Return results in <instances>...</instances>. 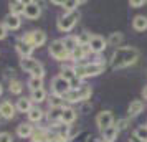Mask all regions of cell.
<instances>
[{"label":"cell","instance_id":"obj_1","mask_svg":"<svg viewBox=\"0 0 147 142\" xmlns=\"http://www.w3.org/2000/svg\"><path fill=\"white\" fill-rule=\"evenodd\" d=\"M139 60V50L134 46H119L111 56V66L114 69H122V68L132 66Z\"/></svg>","mask_w":147,"mask_h":142},{"label":"cell","instance_id":"obj_2","mask_svg":"<svg viewBox=\"0 0 147 142\" xmlns=\"http://www.w3.org/2000/svg\"><path fill=\"white\" fill-rule=\"evenodd\" d=\"M74 69H76V76L80 79H84V78H93V76L104 73L106 65L102 61H93V63H86V65H78V66H74Z\"/></svg>","mask_w":147,"mask_h":142},{"label":"cell","instance_id":"obj_3","mask_svg":"<svg viewBox=\"0 0 147 142\" xmlns=\"http://www.w3.org/2000/svg\"><path fill=\"white\" fill-rule=\"evenodd\" d=\"M20 68L25 73H30L33 78H45V68L40 61H36L35 58H20Z\"/></svg>","mask_w":147,"mask_h":142},{"label":"cell","instance_id":"obj_4","mask_svg":"<svg viewBox=\"0 0 147 142\" xmlns=\"http://www.w3.org/2000/svg\"><path fill=\"white\" fill-rule=\"evenodd\" d=\"M78 20H80V12H78V10H74V12H68V13L61 15L60 18H58L56 27H58L60 32L68 33V32H71V30L74 28V25L78 23Z\"/></svg>","mask_w":147,"mask_h":142},{"label":"cell","instance_id":"obj_5","mask_svg":"<svg viewBox=\"0 0 147 142\" xmlns=\"http://www.w3.org/2000/svg\"><path fill=\"white\" fill-rule=\"evenodd\" d=\"M93 94V89L91 86H86V84H83L80 89H71L66 96H65V101L68 102H81V101H86L89 99Z\"/></svg>","mask_w":147,"mask_h":142},{"label":"cell","instance_id":"obj_6","mask_svg":"<svg viewBox=\"0 0 147 142\" xmlns=\"http://www.w3.org/2000/svg\"><path fill=\"white\" fill-rule=\"evenodd\" d=\"M48 53L51 55L56 61H66V60H69V53H68V50L65 48L63 40L51 41V43H50V46H48Z\"/></svg>","mask_w":147,"mask_h":142},{"label":"cell","instance_id":"obj_7","mask_svg":"<svg viewBox=\"0 0 147 142\" xmlns=\"http://www.w3.org/2000/svg\"><path fill=\"white\" fill-rule=\"evenodd\" d=\"M69 91H71L69 83H68L65 78H61L60 75L55 76L53 81H51V93H53L55 96H61V98H65Z\"/></svg>","mask_w":147,"mask_h":142},{"label":"cell","instance_id":"obj_8","mask_svg":"<svg viewBox=\"0 0 147 142\" xmlns=\"http://www.w3.org/2000/svg\"><path fill=\"white\" fill-rule=\"evenodd\" d=\"M96 126L99 127V131L102 132L104 129L114 126V116L111 111H101L99 114L96 116Z\"/></svg>","mask_w":147,"mask_h":142},{"label":"cell","instance_id":"obj_9","mask_svg":"<svg viewBox=\"0 0 147 142\" xmlns=\"http://www.w3.org/2000/svg\"><path fill=\"white\" fill-rule=\"evenodd\" d=\"M106 48H107V40H104L101 35H91V40H89V50H91V53L99 55Z\"/></svg>","mask_w":147,"mask_h":142},{"label":"cell","instance_id":"obj_10","mask_svg":"<svg viewBox=\"0 0 147 142\" xmlns=\"http://www.w3.org/2000/svg\"><path fill=\"white\" fill-rule=\"evenodd\" d=\"M25 17H27L28 20H36L38 17L41 15V5L38 2H33V0H30L25 3Z\"/></svg>","mask_w":147,"mask_h":142},{"label":"cell","instance_id":"obj_11","mask_svg":"<svg viewBox=\"0 0 147 142\" xmlns=\"http://www.w3.org/2000/svg\"><path fill=\"white\" fill-rule=\"evenodd\" d=\"M17 114V108L15 104H12L10 101H2L0 102V116L5 119V121H12Z\"/></svg>","mask_w":147,"mask_h":142},{"label":"cell","instance_id":"obj_12","mask_svg":"<svg viewBox=\"0 0 147 142\" xmlns=\"http://www.w3.org/2000/svg\"><path fill=\"white\" fill-rule=\"evenodd\" d=\"M3 25L7 27V30H12V32H15V30H18V28L22 27V20L18 15H13L8 12L7 15H5V18H3Z\"/></svg>","mask_w":147,"mask_h":142},{"label":"cell","instance_id":"obj_13","mask_svg":"<svg viewBox=\"0 0 147 142\" xmlns=\"http://www.w3.org/2000/svg\"><path fill=\"white\" fill-rule=\"evenodd\" d=\"M15 50H17V53L20 55V58H30V56H32V53H33L35 48L32 46V45L25 43V41L18 40L17 43H15Z\"/></svg>","mask_w":147,"mask_h":142},{"label":"cell","instance_id":"obj_14","mask_svg":"<svg viewBox=\"0 0 147 142\" xmlns=\"http://www.w3.org/2000/svg\"><path fill=\"white\" fill-rule=\"evenodd\" d=\"M35 132V127L30 124V122H22L17 126V135L22 137V139H28V137H32Z\"/></svg>","mask_w":147,"mask_h":142},{"label":"cell","instance_id":"obj_15","mask_svg":"<svg viewBox=\"0 0 147 142\" xmlns=\"http://www.w3.org/2000/svg\"><path fill=\"white\" fill-rule=\"evenodd\" d=\"M117 135H119L117 126H111V127L104 129V131L101 132V141L102 142H114L117 139Z\"/></svg>","mask_w":147,"mask_h":142},{"label":"cell","instance_id":"obj_16","mask_svg":"<svg viewBox=\"0 0 147 142\" xmlns=\"http://www.w3.org/2000/svg\"><path fill=\"white\" fill-rule=\"evenodd\" d=\"M74 121H76V111L73 108H63V111H61V124L71 126Z\"/></svg>","mask_w":147,"mask_h":142},{"label":"cell","instance_id":"obj_17","mask_svg":"<svg viewBox=\"0 0 147 142\" xmlns=\"http://www.w3.org/2000/svg\"><path fill=\"white\" fill-rule=\"evenodd\" d=\"M89 53H91V50H89V45H80V46L76 48L73 53L69 55V60L80 61V60H83V58H86Z\"/></svg>","mask_w":147,"mask_h":142},{"label":"cell","instance_id":"obj_18","mask_svg":"<svg viewBox=\"0 0 147 142\" xmlns=\"http://www.w3.org/2000/svg\"><path fill=\"white\" fill-rule=\"evenodd\" d=\"M15 108L18 112H30L32 108H33V101L30 99V98H18L17 99V104H15Z\"/></svg>","mask_w":147,"mask_h":142},{"label":"cell","instance_id":"obj_19","mask_svg":"<svg viewBox=\"0 0 147 142\" xmlns=\"http://www.w3.org/2000/svg\"><path fill=\"white\" fill-rule=\"evenodd\" d=\"M55 5H61V7L68 12H74V10H78V7H80L83 2H80V0H63V2H60V0H53Z\"/></svg>","mask_w":147,"mask_h":142},{"label":"cell","instance_id":"obj_20","mask_svg":"<svg viewBox=\"0 0 147 142\" xmlns=\"http://www.w3.org/2000/svg\"><path fill=\"white\" fill-rule=\"evenodd\" d=\"M27 116H28V122H30V124H38V122H41V119L45 117V112H43L38 106H33L32 111H30Z\"/></svg>","mask_w":147,"mask_h":142},{"label":"cell","instance_id":"obj_21","mask_svg":"<svg viewBox=\"0 0 147 142\" xmlns=\"http://www.w3.org/2000/svg\"><path fill=\"white\" fill-rule=\"evenodd\" d=\"M142 111H144V102L140 101V99H136V101H132L129 104L127 116H129V117H136V116H139Z\"/></svg>","mask_w":147,"mask_h":142},{"label":"cell","instance_id":"obj_22","mask_svg":"<svg viewBox=\"0 0 147 142\" xmlns=\"http://www.w3.org/2000/svg\"><path fill=\"white\" fill-rule=\"evenodd\" d=\"M63 43H65V48L68 50V53L69 55L80 46V43H78V36H74V35H66V36L63 38Z\"/></svg>","mask_w":147,"mask_h":142},{"label":"cell","instance_id":"obj_23","mask_svg":"<svg viewBox=\"0 0 147 142\" xmlns=\"http://www.w3.org/2000/svg\"><path fill=\"white\" fill-rule=\"evenodd\" d=\"M25 3L27 2H22V0H13V2H10L8 3V8H10V13L13 15H23L25 13Z\"/></svg>","mask_w":147,"mask_h":142},{"label":"cell","instance_id":"obj_24","mask_svg":"<svg viewBox=\"0 0 147 142\" xmlns=\"http://www.w3.org/2000/svg\"><path fill=\"white\" fill-rule=\"evenodd\" d=\"M132 28L136 32H144V30H147V17H144V15H136L132 18Z\"/></svg>","mask_w":147,"mask_h":142},{"label":"cell","instance_id":"obj_25","mask_svg":"<svg viewBox=\"0 0 147 142\" xmlns=\"http://www.w3.org/2000/svg\"><path fill=\"white\" fill-rule=\"evenodd\" d=\"M32 35H33V46L35 48H40L47 43V33L43 30H33Z\"/></svg>","mask_w":147,"mask_h":142},{"label":"cell","instance_id":"obj_26","mask_svg":"<svg viewBox=\"0 0 147 142\" xmlns=\"http://www.w3.org/2000/svg\"><path fill=\"white\" fill-rule=\"evenodd\" d=\"M47 101H48L50 109H63V108H66V106H65V98H61V96L51 94Z\"/></svg>","mask_w":147,"mask_h":142},{"label":"cell","instance_id":"obj_27","mask_svg":"<svg viewBox=\"0 0 147 142\" xmlns=\"http://www.w3.org/2000/svg\"><path fill=\"white\" fill-rule=\"evenodd\" d=\"M30 99H32L33 102H36V104H40V102L47 101V99H48V94H47V91H45V88L38 89V91H32Z\"/></svg>","mask_w":147,"mask_h":142},{"label":"cell","instance_id":"obj_28","mask_svg":"<svg viewBox=\"0 0 147 142\" xmlns=\"http://www.w3.org/2000/svg\"><path fill=\"white\" fill-rule=\"evenodd\" d=\"M61 78H65L68 83L73 81L74 78H76V69H74V66H63L61 68V73H60Z\"/></svg>","mask_w":147,"mask_h":142},{"label":"cell","instance_id":"obj_29","mask_svg":"<svg viewBox=\"0 0 147 142\" xmlns=\"http://www.w3.org/2000/svg\"><path fill=\"white\" fill-rule=\"evenodd\" d=\"M61 111L63 109H50V112L47 114V119L53 126H56V124H60L61 122Z\"/></svg>","mask_w":147,"mask_h":142},{"label":"cell","instance_id":"obj_30","mask_svg":"<svg viewBox=\"0 0 147 142\" xmlns=\"http://www.w3.org/2000/svg\"><path fill=\"white\" fill-rule=\"evenodd\" d=\"M8 91L12 94H22V91H23L22 81H18V79H10V83H8Z\"/></svg>","mask_w":147,"mask_h":142},{"label":"cell","instance_id":"obj_31","mask_svg":"<svg viewBox=\"0 0 147 142\" xmlns=\"http://www.w3.org/2000/svg\"><path fill=\"white\" fill-rule=\"evenodd\" d=\"M27 86L30 88V91H38V89L43 88V79H41V78H33V76H30Z\"/></svg>","mask_w":147,"mask_h":142},{"label":"cell","instance_id":"obj_32","mask_svg":"<svg viewBox=\"0 0 147 142\" xmlns=\"http://www.w3.org/2000/svg\"><path fill=\"white\" fill-rule=\"evenodd\" d=\"M121 43H122V33H119V32H114V33L109 35V38H107V45L117 48Z\"/></svg>","mask_w":147,"mask_h":142},{"label":"cell","instance_id":"obj_33","mask_svg":"<svg viewBox=\"0 0 147 142\" xmlns=\"http://www.w3.org/2000/svg\"><path fill=\"white\" fill-rule=\"evenodd\" d=\"M134 137L139 139L140 142H147V126H139L134 131Z\"/></svg>","mask_w":147,"mask_h":142},{"label":"cell","instance_id":"obj_34","mask_svg":"<svg viewBox=\"0 0 147 142\" xmlns=\"http://www.w3.org/2000/svg\"><path fill=\"white\" fill-rule=\"evenodd\" d=\"M89 40H91V33H88V32H83L81 35H78V43L80 45H89Z\"/></svg>","mask_w":147,"mask_h":142},{"label":"cell","instance_id":"obj_35","mask_svg":"<svg viewBox=\"0 0 147 142\" xmlns=\"http://www.w3.org/2000/svg\"><path fill=\"white\" fill-rule=\"evenodd\" d=\"M0 142H13V137L10 132H0Z\"/></svg>","mask_w":147,"mask_h":142},{"label":"cell","instance_id":"obj_36","mask_svg":"<svg viewBox=\"0 0 147 142\" xmlns=\"http://www.w3.org/2000/svg\"><path fill=\"white\" fill-rule=\"evenodd\" d=\"M129 5L132 8H140V7H144L146 5V0H131L129 2Z\"/></svg>","mask_w":147,"mask_h":142},{"label":"cell","instance_id":"obj_37","mask_svg":"<svg viewBox=\"0 0 147 142\" xmlns=\"http://www.w3.org/2000/svg\"><path fill=\"white\" fill-rule=\"evenodd\" d=\"M7 33H8L7 27L3 25V22H0V40H5L7 38Z\"/></svg>","mask_w":147,"mask_h":142},{"label":"cell","instance_id":"obj_38","mask_svg":"<svg viewBox=\"0 0 147 142\" xmlns=\"http://www.w3.org/2000/svg\"><path fill=\"white\" fill-rule=\"evenodd\" d=\"M142 98L147 101V86H144V89H142Z\"/></svg>","mask_w":147,"mask_h":142},{"label":"cell","instance_id":"obj_39","mask_svg":"<svg viewBox=\"0 0 147 142\" xmlns=\"http://www.w3.org/2000/svg\"><path fill=\"white\" fill-rule=\"evenodd\" d=\"M88 142H102V141H101V139H91V137H89V139H88Z\"/></svg>","mask_w":147,"mask_h":142},{"label":"cell","instance_id":"obj_40","mask_svg":"<svg viewBox=\"0 0 147 142\" xmlns=\"http://www.w3.org/2000/svg\"><path fill=\"white\" fill-rule=\"evenodd\" d=\"M129 142H140V141H139V139H136V137H134V135H132V137L129 139Z\"/></svg>","mask_w":147,"mask_h":142},{"label":"cell","instance_id":"obj_41","mask_svg":"<svg viewBox=\"0 0 147 142\" xmlns=\"http://www.w3.org/2000/svg\"><path fill=\"white\" fill-rule=\"evenodd\" d=\"M3 94V86H2V83H0V96Z\"/></svg>","mask_w":147,"mask_h":142},{"label":"cell","instance_id":"obj_42","mask_svg":"<svg viewBox=\"0 0 147 142\" xmlns=\"http://www.w3.org/2000/svg\"><path fill=\"white\" fill-rule=\"evenodd\" d=\"M146 126H147V121H146Z\"/></svg>","mask_w":147,"mask_h":142}]
</instances>
